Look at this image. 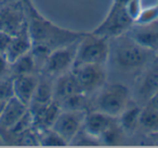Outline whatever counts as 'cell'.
<instances>
[{"instance_id": "obj_1", "label": "cell", "mask_w": 158, "mask_h": 148, "mask_svg": "<svg viewBox=\"0 0 158 148\" xmlns=\"http://www.w3.org/2000/svg\"><path fill=\"white\" fill-rule=\"evenodd\" d=\"M23 1L25 10L28 14L29 21L27 22V29L33 44L31 53L37 68L41 69L48 55L53 50L78 41L86 35L85 33L73 31L59 27L40 15L39 12L31 5V0Z\"/></svg>"}, {"instance_id": "obj_2", "label": "cell", "mask_w": 158, "mask_h": 148, "mask_svg": "<svg viewBox=\"0 0 158 148\" xmlns=\"http://www.w3.org/2000/svg\"><path fill=\"white\" fill-rule=\"evenodd\" d=\"M156 56V52L136 42L128 33L110 39L108 62L123 74H135L138 78Z\"/></svg>"}, {"instance_id": "obj_3", "label": "cell", "mask_w": 158, "mask_h": 148, "mask_svg": "<svg viewBox=\"0 0 158 148\" xmlns=\"http://www.w3.org/2000/svg\"><path fill=\"white\" fill-rule=\"evenodd\" d=\"M131 102V91L127 84L123 82H106L98 92L97 104L93 110H100L118 118Z\"/></svg>"}, {"instance_id": "obj_4", "label": "cell", "mask_w": 158, "mask_h": 148, "mask_svg": "<svg viewBox=\"0 0 158 148\" xmlns=\"http://www.w3.org/2000/svg\"><path fill=\"white\" fill-rule=\"evenodd\" d=\"M108 57H110V39L98 36L93 33L86 34L78 43L73 68L85 64L106 65Z\"/></svg>"}, {"instance_id": "obj_5", "label": "cell", "mask_w": 158, "mask_h": 148, "mask_svg": "<svg viewBox=\"0 0 158 148\" xmlns=\"http://www.w3.org/2000/svg\"><path fill=\"white\" fill-rule=\"evenodd\" d=\"M133 24L134 21L128 12L126 3L115 0L106 18L92 33L112 39L127 33Z\"/></svg>"}, {"instance_id": "obj_6", "label": "cell", "mask_w": 158, "mask_h": 148, "mask_svg": "<svg viewBox=\"0 0 158 148\" xmlns=\"http://www.w3.org/2000/svg\"><path fill=\"white\" fill-rule=\"evenodd\" d=\"M81 92L87 96L98 93L107 82L108 72L106 65L85 64L72 69Z\"/></svg>"}, {"instance_id": "obj_7", "label": "cell", "mask_w": 158, "mask_h": 148, "mask_svg": "<svg viewBox=\"0 0 158 148\" xmlns=\"http://www.w3.org/2000/svg\"><path fill=\"white\" fill-rule=\"evenodd\" d=\"M79 41L80 39L78 41L68 44V46L61 47V48L53 50L48 55L41 68L44 75L50 76L52 78H56L57 76L64 74V72H70L74 66Z\"/></svg>"}, {"instance_id": "obj_8", "label": "cell", "mask_w": 158, "mask_h": 148, "mask_svg": "<svg viewBox=\"0 0 158 148\" xmlns=\"http://www.w3.org/2000/svg\"><path fill=\"white\" fill-rule=\"evenodd\" d=\"M158 92V57L138 76L135 81V97L139 105L143 106Z\"/></svg>"}, {"instance_id": "obj_9", "label": "cell", "mask_w": 158, "mask_h": 148, "mask_svg": "<svg viewBox=\"0 0 158 148\" xmlns=\"http://www.w3.org/2000/svg\"><path fill=\"white\" fill-rule=\"evenodd\" d=\"M86 113V110H62L51 129L67 143H70L75 135L82 129Z\"/></svg>"}, {"instance_id": "obj_10", "label": "cell", "mask_w": 158, "mask_h": 148, "mask_svg": "<svg viewBox=\"0 0 158 148\" xmlns=\"http://www.w3.org/2000/svg\"><path fill=\"white\" fill-rule=\"evenodd\" d=\"M117 122L118 119L116 117L100 110H92L91 113H86L82 129L91 136L100 139V137Z\"/></svg>"}, {"instance_id": "obj_11", "label": "cell", "mask_w": 158, "mask_h": 148, "mask_svg": "<svg viewBox=\"0 0 158 148\" xmlns=\"http://www.w3.org/2000/svg\"><path fill=\"white\" fill-rule=\"evenodd\" d=\"M82 93L73 72H67L54 78L53 82V100L57 103L67 100L77 94Z\"/></svg>"}, {"instance_id": "obj_12", "label": "cell", "mask_w": 158, "mask_h": 148, "mask_svg": "<svg viewBox=\"0 0 158 148\" xmlns=\"http://www.w3.org/2000/svg\"><path fill=\"white\" fill-rule=\"evenodd\" d=\"M127 33L143 47L158 52V20L147 24H135Z\"/></svg>"}, {"instance_id": "obj_13", "label": "cell", "mask_w": 158, "mask_h": 148, "mask_svg": "<svg viewBox=\"0 0 158 148\" xmlns=\"http://www.w3.org/2000/svg\"><path fill=\"white\" fill-rule=\"evenodd\" d=\"M38 82H39V77L36 76L35 74L14 76L12 79L13 96H15L25 105L29 106L34 94H35Z\"/></svg>"}, {"instance_id": "obj_14", "label": "cell", "mask_w": 158, "mask_h": 148, "mask_svg": "<svg viewBox=\"0 0 158 148\" xmlns=\"http://www.w3.org/2000/svg\"><path fill=\"white\" fill-rule=\"evenodd\" d=\"M28 110V106L13 96L7 101L0 115V129L9 131Z\"/></svg>"}, {"instance_id": "obj_15", "label": "cell", "mask_w": 158, "mask_h": 148, "mask_svg": "<svg viewBox=\"0 0 158 148\" xmlns=\"http://www.w3.org/2000/svg\"><path fill=\"white\" fill-rule=\"evenodd\" d=\"M31 48H33V44H31V40L26 25L22 31L12 36L10 44L8 46L5 52V56L10 64L15 60H18L20 56L28 53L31 50Z\"/></svg>"}, {"instance_id": "obj_16", "label": "cell", "mask_w": 158, "mask_h": 148, "mask_svg": "<svg viewBox=\"0 0 158 148\" xmlns=\"http://www.w3.org/2000/svg\"><path fill=\"white\" fill-rule=\"evenodd\" d=\"M53 82L54 78L44 75L42 78H39V82L36 88L35 94L33 96L28 108L44 106L53 101Z\"/></svg>"}, {"instance_id": "obj_17", "label": "cell", "mask_w": 158, "mask_h": 148, "mask_svg": "<svg viewBox=\"0 0 158 148\" xmlns=\"http://www.w3.org/2000/svg\"><path fill=\"white\" fill-rule=\"evenodd\" d=\"M142 106L135 102H131V104L118 116V123L121 126L126 134H131L139 129V118Z\"/></svg>"}, {"instance_id": "obj_18", "label": "cell", "mask_w": 158, "mask_h": 148, "mask_svg": "<svg viewBox=\"0 0 158 148\" xmlns=\"http://www.w3.org/2000/svg\"><path fill=\"white\" fill-rule=\"evenodd\" d=\"M139 128L143 132L148 134H155L158 132V109L151 105H143L139 118Z\"/></svg>"}, {"instance_id": "obj_19", "label": "cell", "mask_w": 158, "mask_h": 148, "mask_svg": "<svg viewBox=\"0 0 158 148\" xmlns=\"http://www.w3.org/2000/svg\"><path fill=\"white\" fill-rule=\"evenodd\" d=\"M37 65H36L35 59L33 56L31 50L28 53L20 56L18 60L10 63V72L13 76H20V75L35 74Z\"/></svg>"}, {"instance_id": "obj_20", "label": "cell", "mask_w": 158, "mask_h": 148, "mask_svg": "<svg viewBox=\"0 0 158 148\" xmlns=\"http://www.w3.org/2000/svg\"><path fill=\"white\" fill-rule=\"evenodd\" d=\"M67 142L60 134H57L53 129H48L39 133V145L48 147H60L67 145Z\"/></svg>"}, {"instance_id": "obj_21", "label": "cell", "mask_w": 158, "mask_h": 148, "mask_svg": "<svg viewBox=\"0 0 158 148\" xmlns=\"http://www.w3.org/2000/svg\"><path fill=\"white\" fill-rule=\"evenodd\" d=\"M126 132L121 129L119 123L117 122L113 126H110L101 137H100V142L107 144V145H117L120 142H123L125 139Z\"/></svg>"}, {"instance_id": "obj_22", "label": "cell", "mask_w": 158, "mask_h": 148, "mask_svg": "<svg viewBox=\"0 0 158 148\" xmlns=\"http://www.w3.org/2000/svg\"><path fill=\"white\" fill-rule=\"evenodd\" d=\"M99 138H95V137L91 136L90 134L86 132L84 129L79 131L76 135H75L74 138L70 141V144H74V145H81V146H95L99 145Z\"/></svg>"}, {"instance_id": "obj_23", "label": "cell", "mask_w": 158, "mask_h": 148, "mask_svg": "<svg viewBox=\"0 0 158 148\" xmlns=\"http://www.w3.org/2000/svg\"><path fill=\"white\" fill-rule=\"evenodd\" d=\"M11 97H13L12 79L0 80V102H7Z\"/></svg>"}, {"instance_id": "obj_24", "label": "cell", "mask_w": 158, "mask_h": 148, "mask_svg": "<svg viewBox=\"0 0 158 148\" xmlns=\"http://www.w3.org/2000/svg\"><path fill=\"white\" fill-rule=\"evenodd\" d=\"M12 39V35L5 31L0 29V54L5 55V52L7 50L8 46L10 44V41Z\"/></svg>"}, {"instance_id": "obj_25", "label": "cell", "mask_w": 158, "mask_h": 148, "mask_svg": "<svg viewBox=\"0 0 158 148\" xmlns=\"http://www.w3.org/2000/svg\"><path fill=\"white\" fill-rule=\"evenodd\" d=\"M8 72H10L9 62L7 61L5 55L0 54V80H2V78Z\"/></svg>"}, {"instance_id": "obj_26", "label": "cell", "mask_w": 158, "mask_h": 148, "mask_svg": "<svg viewBox=\"0 0 158 148\" xmlns=\"http://www.w3.org/2000/svg\"><path fill=\"white\" fill-rule=\"evenodd\" d=\"M146 104L147 105H151L152 107H154V108L158 109V92H157V93H155L153 96H152L151 98H149L148 102H147Z\"/></svg>"}, {"instance_id": "obj_27", "label": "cell", "mask_w": 158, "mask_h": 148, "mask_svg": "<svg viewBox=\"0 0 158 148\" xmlns=\"http://www.w3.org/2000/svg\"><path fill=\"white\" fill-rule=\"evenodd\" d=\"M6 103H7V102H0V115H1V111H2V109H3V107H5Z\"/></svg>"}, {"instance_id": "obj_28", "label": "cell", "mask_w": 158, "mask_h": 148, "mask_svg": "<svg viewBox=\"0 0 158 148\" xmlns=\"http://www.w3.org/2000/svg\"><path fill=\"white\" fill-rule=\"evenodd\" d=\"M152 136H153L154 138H155V141H156V142H158V132H157V133H155V134H152Z\"/></svg>"}, {"instance_id": "obj_29", "label": "cell", "mask_w": 158, "mask_h": 148, "mask_svg": "<svg viewBox=\"0 0 158 148\" xmlns=\"http://www.w3.org/2000/svg\"><path fill=\"white\" fill-rule=\"evenodd\" d=\"M157 57H158V55H157Z\"/></svg>"}]
</instances>
